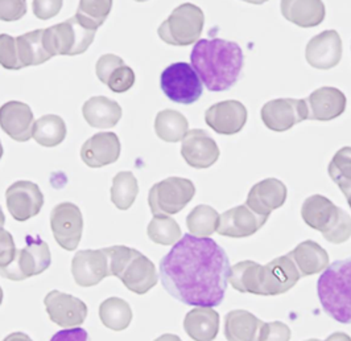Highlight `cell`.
Returning a JSON list of instances; mask_svg holds the SVG:
<instances>
[{
	"mask_svg": "<svg viewBox=\"0 0 351 341\" xmlns=\"http://www.w3.org/2000/svg\"><path fill=\"white\" fill-rule=\"evenodd\" d=\"M147 234L152 242L162 246L175 245L182 237L180 225L169 215H154Z\"/></svg>",
	"mask_w": 351,
	"mask_h": 341,
	"instance_id": "36",
	"label": "cell"
},
{
	"mask_svg": "<svg viewBox=\"0 0 351 341\" xmlns=\"http://www.w3.org/2000/svg\"><path fill=\"white\" fill-rule=\"evenodd\" d=\"M218 224L219 215L210 205H198L186 217L189 234L199 238H209V235L217 232Z\"/></svg>",
	"mask_w": 351,
	"mask_h": 341,
	"instance_id": "35",
	"label": "cell"
},
{
	"mask_svg": "<svg viewBox=\"0 0 351 341\" xmlns=\"http://www.w3.org/2000/svg\"><path fill=\"white\" fill-rule=\"evenodd\" d=\"M104 250L108 258L111 275L119 278L130 291L144 295L158 285V271L154 262L136 249L117 245Z\"/></svg>",
	"mask_w": 351,
	"mask_h": 341,
	"instance_id": "5",
	"label": "cell"
},
{
	"mask_svg": "<svg viewBox=\"0 0 351 341\" xmlns=\"http://www.w3.org/2000/svg\"><path fill=\"white\" fill-rule=\"evenodd\" d=\"M226 252L211 238L185 234L160 261V279L176 301L217 307L225 299L230 277Z\"/></svg>",
	"mask_w": 351,
	"mask_h": 341,
	"instance_id": "1",
	"label": "cell"
},
{
	"mask_svg": "<svg viewBox=\"0 0 351 341\" xmlns=\"http://www.w3.org/2000/svg\"><path fill=\"white\" fill-rule=\"evenodd\" d=\"M34 113L27 104L10 101L0 108V127L16 142H27L32 137Z\"/></svg>",
	"mask_w": 351,
	"mask_h": 341,
	"instance_id": "21",
	"label": "cell"
},
{
	"mask_svg": "<svg viewBox=\"0 0 351 341\" xmlns=\"http://www.w3.org/2000/svg\"><path fill=\"white\" fill-rule=\"evenodd\" d=\"M5 224V215L3 213V211H1V207H0V226H3Z\"/></svg>",
	"mask_w": 351,
	"mask_h": 341,
	"instance_id": "50",
	"label": "cell"
},
{
	"mask_svg": "<svg viewBox=\"0 0 351 341\" xmlns=\"http://www.w3.org/2000/svg\"><path fill=\"white\" fill-rule=\"evenodd\" d=\"M204 24L205 15L202 10L185 3L175 8L169 18L158 27V37L169 45L186 47L198 41Z\"/></svg>",
	"mask_w": 351,
	"mask_h": 341,
	"instance_id": "7",
	"label": "cell"
},
{
	"mask_svg": "<svg viewBox=\"0 0 351 341\" xmlns=\"http://www.w3.org/2000/svg\"><path fill=\"white\" fill-rule=\"evenodd\" d=\"M62 4H64L62 0H54V1L35 0V1H32L36 18L41 19V20H48V19L56 16L60 12V10L62 8Z\"/></svg>",
	"mask_w": 351,
	"mask_h": 341,
	"instance_id": "45",
	"label": "cell"
},
{
	"mask_svg": "<svg viewBox=\"0 0 351 341\" xmlns=\"http://www.w3.org/2000/svg\"><path fill=\"white\" fill-rule=\"evenodd\" d=\"M111 201L112 204L121 209L127 211L132 207L139 193L138 180L130 171H122L115 175L111 185Z\"/></svg>",
	"mask_w": 351,
	"mask_h": 341,
	"instance_id": "34",
	"label": "cell"
},
{
	"mask_svg": "<svg viewBox=\"0 0 351 341\" xmlns=\"http://www.w3.org/2000/svg\"><path fill=\"white\" fill-rule=\"evenodd\" d=\"M205 121L215 132L234 135L246 125L247 108L239 101L218 102L206 110Z\"/></svg>",
	"mask_w": 351,
	"mask_h": 341,
	"instance_id": "19",
	"label": "cell"
},
{
	"mask_svg": "<svg viewBox=\"0 0 351 341\" xmlns=\"http://www.w3.org/2000/svg\"><path fill=\"white\" fill-rule=\"evenodd\" d=\"M27 14V1L24 0H0V20L16 21Z\"/></svg>",
	"mask_w": 351,
	"mask_h": 341,
	"instance_id": "42",
	"label": "cell"
},
{
	"mask_svg": "<svg viewBox=\"0 0 351 341\" xmlns=\"http://www.w3.org/2000/svg\"><path fill=\"white\" fill-rule=\"evenodd\" d=\"M3 144H1V142H0V159H1V156H3Z\"/></svg>",
	"mask_w": 351,
	"mask_h": 341,
	"instance_id": "51",
	"label": "cell"
},
{
	"mask_svg": "<svg viewBox=\"0 0 351 341\" xmlns=\"http://www.w3.org/2000/svg\"><path fill=\"white\" fill-rule=\"evenodd\" d=\"M51 228L56 242L65 250L73 252L80 245L84 232L81 209L73 202L56 205L51 213Z\"/></svg>",
	"mask_w": 351,
	"mask_h": 341,
	"instance_id": "12",
	"label": "cell"
},
{
	"mask_svg": "<svg viewBox=\"0 0 351 341\" xmlns=\"http://www.w3.org/2000/svg\"><path fill=\"white\" fill-rule=\"evenodd\" d=\"M195 195L193 181L184 178H168L156 183L148 195L154 215H171L181 212Z\"/></svg>",
	"mask_w": 351,
	"mask_h": 341,
	"instance_id": "10",
	"label": "cell"
},
{
	"mask_svg": "<svg viewBox=\"0 0 351 341\" xmlns=\"http://www.w3.org/2000/svg\"><path fill=\"white\" fill-rule=\"evenodd\" d=\"M49 341H91L88 331L84 328H66L53 335Z\"/></svg>",
	"mask_w": 351,
	"mask_h": 341,
	"instance_id": "46",
	"label": "cell"
},
{
	"mask_svg": "<svg viewBox=\"0 0 351 341\" xmlns=\"http://www.w3.org/2000/svg\"><path fill=\"white\" fill-rule=\"evenodd\" d=\"M99 319L111 331H124L132 320L131 305L121 298L111 296L99 305Z\"/></svg>",
	"mask_w": 351,
	"mask_h": 341,
	"instance_id": "33",
	"label": "cell"
},
{
	"mask_svg": "<svg viewBox=\"0 0 351 341\" xmlns=\"http://www.w3.org/2000/svg\"><path fill=\"white\" fill-rule=\"evenodd\" d=\"M16 250L12 234L0 226V269L8 266L14 261Z\"/></svg>",
	"mask_w": 351,
	"mask_h": 341,
	"instance_id": "43",
	"label": "cell"
},
{
	"mask_svg": "<svg viewBox=\"0 0 351 341\" xmlns=\"http://www.w3.org/2000/svg\"><path fill=\"white\" fill-rule=\"evenodd\" d=\"M155 131L161 141L176 143L185 138L189 131V124L181 113L167 108L156 115Z\"/></svg>",
	"mask_w": 351,
	"mask_h": 341,
	"instance_id": "31",
	"label": "cell"
},
{
	"mask_svg": "<svg viewBox=\"0 0 351 341\" xmlns=\"http://www.w3.org/2000/svg\"><path fill=\"white\" fill-rule=\"evenodd\" d=\"M263 324L245 309L230 311L225 316V338L228 341H259Z\"/></svg>",
	"mask_w": 351,
	"mask_h": 341,
	"instance_id": "27",
	"label": "cell"
},
{
	"mask_svg": "<svg viewBox=\"0 0 351 341\" xmlns=\"http://www.w3.org/2000/svg\"><path fill=\"white\" fill-rule=\"evenodd\" d=\"M44 305L53 323L65 329L80 327L88 318V305L81 299L58 290L47 294Z\"/></svg>",
	"mask_w": 351,
	"mask_h": 341,
	"instance_id": "15",
	"label": "cell"
},
{
	"mask_svg": "<svg viewBox=\"0 0 351 341\" xmlns=\"http://www.w3.org/2000/svg\"><path fill=\"white\" fill-rule=\"evenodd\" d=\"M328 172L345 198L349 196L351 193V147H343L337 151L329 164Z\"/></svg>",
	"mask_w": 351,
	"mask_h": 341,
	"instance_id": "38",
	"label": "cell"
},
{
	"mask_svg": "<svg viewBox=\"0 0 351 341\" xmlns=\"http://www.w3.org/2000/svg\"><path fill=\"white\" fill-rule=\"evenodd\" d=\"M16 48L23 68L41 65L52 58L44 45V30H35L16 37Z\"/></svg>",
	"mask_w": 351,
	"mask_h": 341,
	"instance_id": "30",
	"label": "cell"
},
{
	"mask_svg": "<svg viewBox=\"0 0 351 341\" xmlns=\"http://www.w3.org/2000/svg\"><path fill=\"white\" fill-rule=\"evenodd\" d=\"M305 341H321V340H318V339H309V340H305Z\"/></svg>",
	"mask_w": 351,
	"mask_h": 341,
	"instance_id": "54",
	"label": "cell"
},
{
	"mask_svg": "<svg viewBox=\"0 0 351 341\" xmlns=\"http://www.w3.org/2000/svg\"><path fill=\"white\" fill-rule=\"evenodd\" d=\"M52 263V254L45 241L38 237L27 235L25 246L16 250L14 261L0 269V275L11 281H24L40 275Z\"/></svg>",
	"mask_w": 351,
	"mask_h": 341,
	"instance_id": "9",
	"label": "cell"
},
{
	"mask_svg": "<svg viewBox=\"0 0 351 341\" xmlns=\"http://www.w3.org/2000/svg\"><path fill=\"white\" fill-rule=\"evenodd\" d=\"M268 217L256 215L247 205H239L219 215L217 232L231 238H245L256 233Z\"/></svg>",
	"mask_w": 351,
	"mask_h": 341,
	"instance_id": "20",
	"label": "cell"
},
{
	"mask_svg": "<svg viewBox=\"0 0 351 341\" xmlns=\"http://www.w3.org/2000/svg\"><path fill=\"white\" fill-rule=\"evenodd\" d=\"M301 215L306 225L321 232L332 244H343L351 237L350 215L325 196L313 195L306 198L301 208Z\"/></svg>",
	"mask_w": 351,
	"mask_h": 341,
	"instance_id": "6",
	"label": "cell"
},
{
	"mask_svg": "<svg viewBox=\"0 0 351 341\" xmlns=\"http://www.w3.org/2000/svg\"><path fill=\"white\" fill-rule=\"evenodd\" d=\"M5 201L10 215L16 221L24 222L40 213L44 205V195L36 183L19 180L7 188Z\"/></svg>",
	"mask_w": 351,
	"mask_h": 341,
	"instance_id": "14",
	"label": "cell"
},
{
	"mask_svg": "<svg viewBox=\"0 0 351 341\" xmlns=\"http://www.w3.org/2000/svg\"><path fill=\"white\" fill-rule=\"evenodd\" d=\"M261 115L267 128L282 132L308 119L309 113L305 99L280 98L267 102Z\"/></svg>",
	"mask_w": 351,
	"mask_h": 341,
	"instance_id": "13",
	"label": "cell"
},
{
	"mask_svg": "<svg viewBox=\"0 0 351 341\" xmlns=\"http://www.w3.org/2000/svg\"><path fill=\"white\" fill-rule=\"evenodd\" d=\"M191 62L206 89L225 91L239 81L245 56L242 48L234 41L202 38L193 47Z\"/></svg>",
	"mask_w": 351,
	"mask_h": 341,
	"instance_id": "2",
	"label": "cell"
},
{
	"mask_svg": "<svg viewBox=\"0 0 351 341\" xmlns=\"http://www.w3.org/2000/svg\"><path fill=\"white\" fill-rule=\"evenodd\" d=\"M282 16L288 21L311 28L318 25L325 18V5L322 1H281Z\"/></svg>",
	"mask_w": 351,
	"mask_h": 341,
	"instance_id": "29",
	"label": "cell"
},
{
	"mask_svg": "<svg viewBox=\"0 0 351 341\" xmlns=\"http://www.w3.org/2000/svg\"><path fill=\"white\" fill-rule=\"evenodd\" d=\"M325 341H351V338L343 332H334Z\"/></svg>",
	"mask_w": 351,
	"mask_h": 341,
	"instance_id": "48",
	"label": "cell"
},
{
	"mask_svg": "<svg viewBox=\"0 0 351 341\" xmlns=\"http://www.w3.org/2000/svg\"><path fill=\"white\" fill-rule=\"evenodd\" d=\"M181 155L193 168H209L219 158V148L210 135L199 128L189 130L182 139Z\"/></svg>",
	"mask_w": 351,
	"mask_h": 341,
	"instance_id": "17",
	"label": "cell"
},
{
	"mask_svg": "<svg viewBox=\"0 0 351 341\" xmlns=\"http://www.w3.org/2000/svg\"><path fill=\"white\" fill-rule=\"evenodd\" d=\"M160 86L167 98L181 105H192L204 93L198 74L186 62H175L165 68L160 77Z\"/></svg>",
	"mask_w": 351,
	"mask_h": 341,
	"instance_id": "11",
	"label": "cell"
},
{
	"mask_svg": "<svg viewBox=\"0 0 351 341\" xmlns=\"http://www.w3.org/2000/svg\"><path fill=\"white\" fill-rule=\"evenodd\" d=\"M155 341H182L177 335L173 333H165V335H161L160 338H158Z\"/></svg>",
	"mask_w": 351,
	"mask_h": 341,
	"instance_id": "49",
	"label": "cell"
},
{
	"mask_svg": "<svg viewBox=\"0 0 351 341\" xmlns=\"http://www.w3.org/2000/svg\"><path fill=\"white\" fill-rule=\"evenodd\" d=\"M95 32L84 27L75 16L44 30V45L54 56H77L85 54L94 41Z\"/></svg>",
	"mask_w": 351,
	"mask_h": 341,
	"instance_id": "8",
	"label": "cell"
},
{
	"mask_svg": "<svg viewBox=\"0 0 351 341\" xmlns=\"http://www.w3.org/2000/svg\"><path fill=\"white\" fill-rule=\"evenodd\" d=\"M288 257L293 261L300 277L318 274L329 266V255L315 241H304L298 245Z\"/></svg>",
	"mask_w": 351,
	"mask_h": 341,
	"instance_id": "28",
	"label": "cell"
},
{
	"mask_svg": "<svg viewBox=\"0 0 351 341\" xmlns=\"http://www.w3.org/2000/svg\"><path fill=\"white\" fill-rule=\"evenodd\" d=\"M317 295L332 319L351 324V257L326 268L317 282Z\"/></svg>",
	"mask_w": 351,
	"mask_h": 341,
	"instance_id": "4",
	"label": "cell"
},
{
	"mask_svg": "<svg viewBox=\"0 0 351 341\" xmlns=\"http://www.w3.org/2000/svg\"><path fill=\"white\" fill-rule=\"evenodd\" d=\"M346 198H348V204H349V205H350V208H351V193H350V195H349V196H346Z\"/></svg>",
	"mask_w": 351,
	"mask_h": 341,
	"instance_id": "53",
	"label": "cell"
},
{
	"mask_svg": "<svg viewBox=\"0 0 351 341\" xmlns=\"http://www.w3.org/2000/svg\"><path fill=\"white\" fill-rule=\"evenodd\" d=\"M0 65L10 71H19L23 68L19 60L16 37L7 34L0 35Z\"/></svg>",
	"mask_w": 351,
	"mask_h": 341,
	"instance_id": "39",
	"label": "cell"
},
{
	"mask_svg": "<svg viewBox=\"0 0 351 341\" xmlns=\"http://www.w3.org/2000/svg\"><path fill=\"white\" fill-rule=\"evenodd\" d=\"M85 121L94 128H112L122 118V108L118 102L99 95L91 97L82 106Z\"/></svg>",
	"mask_w": 351,
	"mask_h": 341,
	"instance_id": "26",
	"label": "cell"
},
{
	"mask_svg": "<svg viewBox=\"0 0 351 341\" xmlns=\"http://www.w3.org/2000/svg\"><path fill=\"white\" fill-rule=\"evenodd\" d=\"M121 156V141L114 132H98L81 148V159L91 168H101L117 162Z\"/></svg>",
	"mask_w": 351,
	"mask_h": 341,
	"instance_id": "22",
	"label": "cell"
},
{
	"mask_svg": "<svg viewBox=\"0 0 351 341\" xmlns=\"http://www.w3.org/2000/svg\"><path fill=\"white\" fill-rule=\"evenodd\" d=\"M300 278L299 270L287 254L265 266L254 261H242L231 268L228 282L239 292L276 296L289 291Z\"/></svg>",
	"mask_w": 351,
	"mask_h": 341,
	"instance_id": "3",
	"label": "cell"
},
{
	"mask_svg": "<svg viewBox=\"0 0 351 341\" xmlns=\"http://www.w3.org/2000/svg\"><path fill=\"white\" fill-rule=\"evenodd\" d=\"M291 336L292 332L287 324L282 322H271L263 324L259 341H289Z\"/></svg>",
	"mask_w": 351,
	"mask_h": 341,
	"instance_id": "41",
	"label": "cell"
},
{
	"mask_svg": "<svg viewBox=\"0 0 351 341\" xmlns=\"http://www.w3.org/2000/svg\"><path fill=\"white\" fill-rule=\"evenodd\" d=\"M124 65V61L117 54H104L99 57V60L97 61V65H95V73H97V77L99 78L101 82H104L106 85V81L107 78L110 77V74L114 72L118 67H122Z\"/></svg>",
	"mask_w": 351,
	"mask_h": 341,
	"instance_id": "44",
	"label": "cell"
},
{
	"mask_svg": "<svg viewBox=\"0 0 351 341\" xmlns=\"http://www.w3.org/2000/svg\"><path fill=\"white\" fill-rule=\"evenodd\" d=\"M306 106L309 117L312 121H332L346 108V97L337 88L324 86L315 90L306 99Z\"/></svg>",
	"mask_w": 351,
	"mask_h": 341,
	"instance_id": "24",
	"label": "cell"
},
{
	"mask_svg": "<svg viewBox=\"0 0 351 341\" xmlns=\"http://www.w3.org/2000/svg\"><path fill=\"white\" fill-rule=\"evenodd\" d=\"M111 8V0H82L80 1L75 18L84 27L97 32V30L105 23Z\"/></svg>",
	"mask_w": 351,
	"mask_h": 341,
	"instance_id": "37",
	"label": "cell"
},
{
	"mask_svg": "<svg viewBox=\"0 0 351 341\" xmlns=\"http://www.w3.org/2000/svg\"><path fill=\"white\" fill-rule=\"evenodd\" d=\"M3 341H34L27 333L24 332H12L7 338H4Z\"/></svg>",
	"mask_w": 351,
	"mask_h": 341,
	"instance_id": "47",
	"label": "cell"
},
{
	"mask_svg": "<svg viewBox=\"0 0 351 341\" xmlns=\"http://www.w3.org/2000/svg\"><path fill=\"white\" fill-rule=\"evenodd\" d=\"M1 302H3V290L0 287V305H1Z\"/></svg>",
	"mask_w": 351,
	"mask_h": 341,
	"instance_id": "52",
	"label": "cell"
},
{
	"mask_svg": "<svg viewBox=\"0 0 351 341\" xmlns=\"http://www.w3.org/2000/svg\"><path fill=\"white\" fill-rule=\"evenodd\" d=\"M184 329L194 341H214L219 331V314L210 307H197L186 314Z\"/></svg>",
	"mask_w": 351,
	"mask_h": 341,
	"instance_id": "25",
	"label": "cell"
},
{
	"mask_svg": "<svg viewBox=\"0 0 351 341\" xmlns=\"http://www.w3.org/2000/svg\"><path fill=\"white\" fill-rule=\"evenodd\" d=\"M71 274L81 287H93L110 277L108 258L104 249L81 250L75 252L71 261Z\"/></svg>",
	"mask_w": 351,
	"mask_h": 341,
	"instance_id": "16",
	"label": "cell"
},
{
	"mask_svg": "<svg viewBox=\"0 0 351 341\" xmlns=\"http://www.w3.org/2000/svg\"><path fill=\"white\" fill-rule=\"evenodd\" d=\"M287 200V187L280 180L265 179L255 184L247 198L246 205L256 215L269 217Z\"/></svg>",
	"mask_w": 351,
	"mask_h": 341,
	"instance_id": "23",
	"label": "cell"
},
{
	"mask_svg": "<svg viewBox=\"0 0 351 341\" xmlns=\"http://www.w3.org/2000/svg\"><path fill=\"white\" fill-rule=\"evenodd\" d=\"M66 132V124L61 117L47 114L34 124L32 138L43 147H56L65 141Z\"/></svg>",
	"mask_w": 351,
	"mask_h": 341,
	"instance_id": "32",
	"label": "cell"
},
{
	"mask_svg": "<svg viewBox=\"0 0 351 341\" xmlns=\"http://www.w3.org/2000/svg\"><path fill=\"white\" fill-rule=\"evenodd\" d=\"M135 78L136 77L134 71L124 64L110 74V77L106 81V85L114 93H124L134 86Z\"/></svg>",
	"mask_w": 351,
	"mask_h": 341,
	"instance_id": "40",
	"label": "cell"
},
{
	"mask_svg": "<svg viewBox=\"0 0 351 341\" xmlns=\"http://www.w3.org/2000/svg\"><path fill=\"white\" fill-rule=\"evenodd\" d=\"M305 58L316 69L328 71L337 67L342 58V40L337 31H324L309 40Z\"/></svg>",
	"mask_w": 351,
	"mask_h": 341,
	"instance_id": "18",
	"label": "cell"
}]
</instances>
